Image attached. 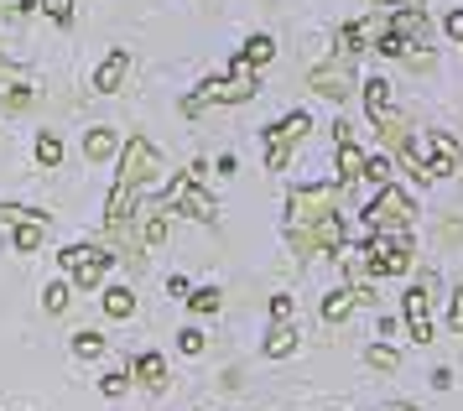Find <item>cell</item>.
I'll return each mask as SVG.
<instances>
[{"instance_id": "obj_13", "label": "cell", "mask_w": 463, "mask_h": 411, "mask_svg": "<svg viewBox=\"0 0 463 411\" xmlns=\"http://www.w3.org/2000/svg\"><path fill=\"white\" fill-rule=\"evenodd\" d=\"M385 32H396L401 42H427L432 37V21H427V11H421V5H411V11H396V21H391V26H385Z\"/></svg>"}, {"instance_id": "obj_36", "label": "cell", "mask_w": 463, "mask_h": 411, "mask_svg": "<svg viewBox=\"0 0 463 411\" xmlns=\"http://www.w3.org/2000/svg\"><path fill=\"white\" fill-rule=\"evenodd\" d=\"M43 308L47 312H63L68 308V287H63V282H52V287L43 292Z\"/></svg>"}, {"instance_id": "obj_4", "label": "cell", "mask_w": 463, "mask_h": 411, "mask_svg": "<svg viewBox=\"0 0 463 411\" xmlns=\"http://www.w3.org/2000/svg\"><path fill=\"white\" fill-rule=\"evenodd\" d=\"M411 214H417V204L401 193V187H380L375 198H370V208H364V219H370V229L375 234H391V229H406L411 225Z\"/></svg>"}, {"instance_id": "obj_25", "label": "cell", "mask_w": 463, "mask_h": 411, "mask_svg": "<svg viewBox=\"0 0 463 411\" xmlns=\"http://www.w3.org/2000/svg\"><path fill=\"white\" fill-rule=\"evenodd\" d=\"M0 104H5V110H11V115H22V110H32V104H37V94H32V89H26V83H11V89H5V83H0Z\"/></svg>"}, {"instance_id": "obj_20", "label": "cell", "mask_w": 463, "mask_h": 411, "mask_svg": "<svg viewBox=\"0 0 463 411\" xmlns=\"http://www.w3.org/2000/svg\"><path fill=\"white\" fill-rule=\"evenodd\" d=\"M109 219H136V187L115 183V193H109V204H105V225Z\"/></svg>"}, {"instance_id": "obj_10", "label": "cell", "mask_w": 463, "mask_h": 411, "mask_svg": "<svg viewBox=\"0 0 463 411\" xmlns=\"http://www.w3.org/2000/svg\"><path fill=\"white\" fill-rule=\"evenodd\" d=\"M432 297H438V271H421V287L406 292V323H411L417 344L432 339Z\"/></svg>"}, {"instance_id": "obj_16", "label": "cell", "mask_w": 463, "mask_h": 411, "mask_svg": "<svg viewBox=\"0 0 463 411\" xmlns=\"http://www.w3.org/2000/svg\"><path fill=\"white\" fill-rule=\"evenodd\" d=\"M432 167H438V177H448V172L463 167V151H458V141H453L448 130H432Z\"/></svg>"}, {"instance_id": "obj_41", "label": "cell", "mask_w": 463, "mask_h": 411, "mask_svg": "<svg viewBox=\"0 0 463 411\" xmlns=\"http://www.w3.org/2000/svg\"><path fill=\"white\" fill-rule=\"evenodd\" d=\"M105 396H126V375H105Z\"/></svg>"}, {"instance_id": "obj_19", "label": "cell", "mask_w": 463, "mask_h": 411, "mask_svg": "<svg viewBox=\"0 0 463 411\" xmlns=\"http://www.w3.org/2000/svg\"><path fill=\"white\" fill-rule=\"evenodd\" d=\"M380 141L391 146V151H401V146H406V136H411V120H406V115H396V110H391V115H380Z\"/></svg>"}, {"instance_id": "obj_33", "label": "cell", "mask_w": 463, "mask_h": 411, "mask_svg": "<svg viewBox=\"0 0 463 411\" xmlns=\"http://www.w3.org/2000/svg\"><path fill=\"white\" fill-rule=\"evenodd\" d=\"M37 162L58 167V162H63V141H58V136H43V141H37Z\"/></svg>"}, {"instance_id": "obj_9", "label": "cell", "mask_w": 463, "mask_h": 411, "mask_svg": "<svg viewBox=\"0 0 463 411\" xmlns=\"http://www.w3.org/2000/svg\"><path fill=\"white\" fill-rule=\"evenodd\" d=\"M162 204H167V208H183V214H188V219H198V225H209L213 214H219V208H213V198L198 187V177H188V172H183V177L167 187V193H162Z\"/></svg>"}, {"instance_id": "obj_34", "label": "cell", "mask_w": 463, "mask_h": 411, "mask_svg": "<svg viewBox=\"0 0 463 411\" xmlns=\"http://www.w3.org/2000/svg\"><path fill=\"white\" fill-rule=\"evenodd\" d=\"M364 177H370L375 187H385V183H391V157H375V162H364Z\"/></svg>"}, {"instance_id": "obj_44", "label": "cell", "mask_w": 463, "mask_h": 411, "mask_svg": "<svg viewBox=\"0 0 463 411\" xmlns=\"http://www.w3.org/2000/svg\"><path fill=\"white\" fill-rule=\"evenodd\" d=\"M391 411H417V406H401V401H396V406H391Z\"/></svg>"}, {"instance_id": "obj_23", "label": "cell", "mask_w": 463, "mask_h": 411, "mask_svg": "<svg viewBox=\"0 0 463 411\" xmlns=\"http://www.w3.org/2000/svg\"><path fill=\"white\" fill-rule=\"evenodd\" d=\"M292 349H297V329L292 323H276V329L266 333V354H271V359H287Z\"/></svg>"}, {"instance_id": "obj_22", "label": "cell", "mask_w": 463, "mask_h": 411, "mask_svg": "<svg viewBox=\"0 0 463 411\" xmlns=\"http://www.w3.org/2000/svg\"><path fill=\"white\" fill-rule=\"evenodd\" d=\"M364 110H370V120L391 115V83H385V79H370V83H364Z\"/></svg>"}, {"instance_id": "obj_18", "label": "cell", "mask_w": 463, "mask_h": 411, "mask_svg": "<svg viewBox=\"0 0 463 411\" xmlns=\"http://www.w3.org/2000/svg\"><path fill=\"white\" fill-rule=\"evenodd\" d=\"M115 151H120V136H115V130H89L84 136V157L89 162H109Z\"/></svg>"}, {"instance_id": "obj_26", "label": "cell", "mask_w": 463, "mask_h": 411, "mask_svg": "<svg viewBox=\"0 0 463 411\" xmlns=\"http://www.w3.org/2000/svg\"><path fill=\"white\" fill-rule=\"evenodd\" d=\"M338 172H344V183H349V177H364V151H359L354 141L338 146Z\"/></svg>"}, {"instance_id": "obj_5", "label": "cell", "mask_w": 463, "mask_h": 411, "mask_svg": "<svg viewBox=\"0 0 463 411\" xmlns=\"http://www.w3.org/2000/svg\"><path fill=\"white\" fill-rule=\"evenodd\" d=\"M364 266H370V276H401V271H411V240L401 229L375 234L370 250H364Z\"/></svg>"}, {"instance_id": "obj_40", "label": "cell", "mask_w": 463, "mask_h": 411, "mask_svg": "<svg viewBox=\"0 0 463 411\" xmlns=\"http://www.w3.org/2000/svg\"><path fill=\"white\" fill-rule=\"evenodd\" d=\"M271 323H292V297H271Z\"/></svg>"}, {"instance_id": "obj_32", "label": "cell", "mask_w": 463, "mask_h": 411, "mask_svg": "<svg viewBox=\"0 0 463 411\" xmlns=\"http://www.w3.org/2000/svg\"><path fill=\"white\" fill-rule=\"evenodd\" d=\"M0 219L5 225H26V219H47L43 208H26V204H0Z\"/></svg>"}, {"instance_id": "obj_21", "label": "cell", "mask_w": 463, "mask_h": 411, "mask_svg": "<svg viewBox=\"0 0 463 411\" xmlns=\"http://www.w3.org/2000/svg\"><path fill=\"white\" fill-rule=\"evenodd\" d=\"M136 375L146 380V391H167V365H162V354H141V359H136Z\"/></svg>"}, {"instance_id": "obj_7", "label": "cell", "mask_w": 463, "mask_h": 411, "mask_svg": "<svg viewBox=\"0 0 463 411\" xmlns=\"http://www.w3.org/2000/svg\"><path fill=\"white\" fill-rule=\"evenodd\" d=\"M307 115H302V110H292V115H287V120H276L271 130H266V167H271V172H281V167H287V157H292V146L302 141V136H307Z\"/></svg>"}, {"instance_id": "obj_28", "label": "cell", "mask_w": 463, "mask_h": 411, "mask_svg": "<svg viewBox=\"0 0 463 411\" xmlns=\"http://www.w3.org/2000/svg\"><path fill=\"white\" fill-rule=\"evenodd\" d=\"M73 354H79V359H99V354H105V339H99V333H73Z\"/></svg>"}, {"instance_id": "obj_43", "label": "cell", "mask_w": 463, "mask_h": 411, "mask_svg": "<svg viewBox=\"0 0 463 411\" xmlns=\"http://www.w3.org/2000/svg\"><path fill=\"white\" fill-rule=\"evenodd\" d=\"M375 5H391V11H411V5H421V0H375Z\"/></svg>"}, {"instance_id": "obj_45", "label": "cell", "mask_w": 463, "mask_h": 411, "mask_svg": "<svg viewBox=\"0 0 463 411\" xmlns=\"http://www.w3.org/2000/svg\"><path fill=\"white\" fill-rule=\"evenodd\" d=\"M0 5H16V0H0Z\"/></svg>"}, {"instance_id": "obj_3", "label": "cell", "mask_w": 463, "mask_h": 411, "mask_svg": "<svg viewBox=\"0 0 463 411\" xmlns=\"http://www.w3.org/2000/svg\"><path fill=\"white\" fill-rule=\"evenodd\" d=\"M162 177V157H156V146L146 141V136H130L126 146H120V183L126 187H151Z\"/></svg>"}, {"instance_id": "obj_27", "label": "cell", "mask_w": 463, "mask_h": 411, "mask_svg": "<svg viewBox=\"0 0 463 411\" xmlns=\"http://www.w3.org/2000/svg\"><path fill=\"white\" fill-rule=\"evenodd\" d=\"M105 312H109V318H130V312H136V297H130V287H109V292H105Z\"/></svg>"}, {"instance_id": "obj_38", "label": "cell", "mask_w": 463, "mask_h": 411, "mask_svg": "<svg viewBox=\"0 0 463 411\" xmlns=\"http://www.w3.org/2000/svg\"><path fill=\"white\" fill-rule=\"evenodd\" d=\"M406 68H411V73H427V68H432V53H427V47H406Z\"/></svg>"}, {"instance_id": "obj_30", "label": "cell", "mask_w": 463, "mask_h": 411, "mask_svg": "<svg viewBox=\"0 0 463 411\" xmlns=\"http://www.w3.org/2000/svg\"><path fill=\"white\" fill-rule=\"evenodd\" d=\"M37 11H43L47 21H58V26H68V21H73V0H37Z\"/></svg>"}, {"instance_id": "obj_37", "label": "cell", "mask_w": 463, "mask_h": 411, "mask_svg": "<svg viewBox=\"0 0 463 411\" xmlns=\"http://www.w3.org/2000/svg\"><path fill=\"white\" fill-rule=\"evenodd\" d=\"M203 344H209V339H203L198 329H183V333H177V349H183V354H203Z\"/></svg>"}, {"instance_id": "obj_1", "label": "cell", "mask_w": 463, "mask_h": 411, "mask_svg": "<svg viewBox=\"0 0 463 411\" xmlns=\"http://www.w3.org/2000/svg\"><path fill=\"white\" fill-rule=\"evenodd\" d=\"M245 100H255V62L240 53V58L230 62V79H209L198 94L183 100V115H198V110H209V104H245Z\"/></svg>"}, {"instance_id": "obj_42", "label": "cell", "mask_w": 463, "mask_h": 411, "mask_svg": "<svg viewBox=\"0 0 463 411\" xmlns=\"http://www.w3.org/2000/svg\"><path fill=\"white\" fill-rule=\"evenodd\" d=\"M448 32H453V37L463 42V11H453V16H448Z\"/></svg>"}, {"instance_id": "obj_17", "label": "cell", "mask_w": 463, "mask_h": 411, "mask_svg": "<svg viewBox=\"0 0 463 411\" xmlns=\"http://www.w3.org/2000/svg\"><path fill=\"white\" fill-rule=\"evenodd\" d=\"M141 234H146V250L167 245V204H146L141 208Z\"/></svg>"}, {"instance_id": "obj_24", "label": "cell", "mask_w": 463, "mask_h": 411, "mask_svg": "<svg viewBox=\"0 0 463 411\" xmlns=\"http://www.w3.org/2000/svg\"><path fill=\"white\" fill-rule=\"evenodd\" d=\"M43 240H47V219H26V225H16V250H22V255L43 250Z\"/></svg>"}, {"instance_id": "obj_31", "label": "cell", "mask_w": 463, "mask_h": 411, "mask_svg": "<svg viewBox=\"0 0 463 411\" xmlns=\"http://www.w3.org/2000/svg\"><path fill=\"white\" fill-rule=\"evenodd\" d=\"M245 58H250L255 68H260V62H271L276 58V42L271 37H250V42H245Z\"/></svg>"}, {"instance_id": "obj_6", "label": "cell", "mask_w": 463, "mask_h": 411, "mask_svg": "<svg viewBox=\"0 0 463 411\" xmlns=\"http://www.w3.org/2000/svg\"><path fill=\"white\" fill-rule=\"evenodd\" d=\"M344 240H349V229H344L338 214H328V219H317V225H307V229H292L297 261H307V255H317V250H338Z\"/></svg>"}, {"instance_id": "obj_11", "label": "cell", "mask_w": 463, "mask_h": 411, "mask_svg": "<svg viewBox=\"0 0 463 411\" xmlns=\"http://www.w3.org/2000/svg\"><path fill=\"white\" fill-rule=\"evenodd\" d=\"M105 245L115 250L126 266H136V271L146 266V234L130 225V219H109V225H105Z\"/></svg>"}, {"instance_id": "obj_14", "label": "cell", "mask_w": 463, "mask_h": 411, "mask_svg": "<svg viewBox=\"0 0 463 411\" xmlns=\"http://www.w3.org/2000/svg\"><path fill=\"white\" fill-rule=\"evenodd\" d=\"M359 302H370V287H338V292H328V302H323V318H328V323H344V318H349Z\"/></svg>"}, {"instance_id": "obj_8", "label": "cell", "mask_w": 463, "mask_h": 411, "mask_svg": "<svg viewBox=\"0 0 463 411\" xmlns=\"http://www.w3.org/2000/svg\"><path fill=\"white\" fill-rule=\"evenodd\" d=\"M58 261H63V271L79 282V287H99V282H105V271H109L105 245H68Z\"/></svg>"}, {"instance_id": "obj_39", "label": "cell", "mask_w": 463, "mask_h": 411, "mask_svg": "<svg viewBox=\"0 0 463 411\" xmlns=\"http://www.w3.org/2000/svg\"><path fill=\"white\" fill-rule=\"evenodd\" d=\"M448 329H453V333H463V287L453 292V308H448Z\"/></svg>"}, {"instance_id": "obj_35", "label": "cell", "mask_w": 463, "mask_h": 411, "mask_svg": "<svg viewBox=\"0 0 463 411\" xmlns=\"http://www.w3.org/2000/svg\"><path fill=\"white\" fill-rule=\"evenodd\" d=\"M188 308H193V312H219V292H213V287L193 292V297H188Z\"/></svg>"}, {"instance_id": "obj_15", "label": "cell", "mask_w": 463, "mask_h": 411, "mask_svg": "<svg viewBox=\"0 0 463 411\" xmlns=\"http://www.w3.org/2000/svg\"><path fill=\"white\" fill-rule=\"evenodd\" d=\"M126 73H130V53H109V58L99 62V73H94V89H99V94H120Z\"/></svg>"}, {"instance_id": "obj_12", "label": "cell", "mask_w": 463, "mask_h": 411, "mask_svg": "<svg viewBox=\"0 0 463 411\" xmlns=\"http://www.w3.org/2000/svg\"><path fill=\"white\" fill-rule=\"evenodd\" d=\"M307 89L323 94V100H349L354 94V73H349V62H323L307 73Z\"/></svg>"}, {"instance_id": "obj_29", "label": "cell", "mask_w": 463, "mask_h": 411, "mask_svg": "<svg viewBox=\"0 0 463 411\" xmlns=\"http://www.w3.org/2000/svg\"><path fill=\"white\" fill-rule=\"evenodd\" d=\"M370 365H375L380 375H396L401 370V354L391 349V344H375V349H370Z\"/></svg>"}, {"instance_id": "obj_2", "label": "cell", "mask_w": 463, "mask_h": 411, "mask_svg": "<svg viewBox=\"0 0 463 411\" xmlns=\"http://www.w3.org/2000/svg\"><path fill=\"white\" fill-rule=\"evenodd\" d=\"M338 198H344V187L338 183L292 187V198H287V208H292V229H307V225H317V219L338 214Z\"/></svg>"}]
</instances>
